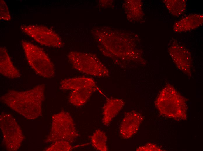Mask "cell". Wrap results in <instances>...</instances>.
I'll return each instance as SVG.
<instances>
[{
  "mask_svg": "<svg viewBox=\"0 0 203 151\" xmlns=\"http://www.w3.org/2000/svg\"><path fill=\"white\" fill-rule=\"evenodd\" d=\"M45 85H38L24 91L10 90L2 96L1 101L23 115L29 113H41L44 99Z\"/></svg>",
  "mask_w": 203,
  "mask_h": 151,
  "instance_id": "1",
  "label": "cell"
},
{
  "mask_svg": "<svg viewBox=\"0 0 203 151\" xmlns=\"http://www.w3.org/2000/svg\"><path fill=\"white\" fill-rule=\"evenodd\" d=\"M155 105L160 112L167 117L178 120L186 119L187 107L185 99L169 84L160 93Z\"/></svg>",
  "mask_w": 203,
  "mask_h": 151,
  "instance_id": "2",
  "label": "cell"
},
{
  "mask_svg": "<svg viewBox=\"0 0 203 151\" xmlns=\"http://www.w3.org/2000/svg\"><path fill=\"white\" fill-rule=\"evenodd\" d=\"M21 44L28 62L35 72L45 78L53 77L54 66L43 50L26 40L22 41Z\"/></svg>",
  "mask_w": 203,
  "mask_h": 151,
  "instance_id": "3",
  "label": "cell"
},
{
  "mask_svg": "<svg viewBox=\"0 0 203 151\" xmlns=\"http://www.w3.org/2000/svg\"><path fill=\"white\" fill-rule=\"evenodd\" d=\"M52 125L46 141L55 142L66 141L73 142L79 135L72 117L68 112L62 111L52 117Z\"/></svg>",
  "mask_w": 203,
  "mask_h": 151,
  "instance_id": "4",
  "label": "cell"
},
{
  "mask_svg": "<svg viewBox=\"0 0 203 151\" xmlns=\"http://www.w3.org/2000/svg\"><path fill=\"white\" fill-rule=\"evenodd\" d=\"M67 56L73 67L82 73L99 77L109 76L107 68L92 54L71 51Z\"/></svg>",
  "mask_w": 203,
  "mask_h": 151,
  "instance_id": "5",
  "label": "cell"
},
{
  "mask_svg": "<svg viewBox=\"0 0 203 151\" xmlns=\"http://www.w3.org/2000/svg\"><path fill=\"white\" fill-rule=\"evenodd\" d=\"M21 31L42 45L60 48L63 45L60 36L52 29L36 25H22Z\"/></svg>",
  "mask_w": 203,
  "mask_h": 151,
  "instance_id": "6",
  "label": "cell"
},
{
  "mask_svg": "<svg viewBox=\"0 0 203 151\" xmlns=\"http://www.w3.org/2000/svg\"><path fill=\"white\" fill-rule=\"evenodd\" d=\"M173 61L178 68L186 74L191 75L192 58L190 51L177 43H172L168 49Z\"/></svg>",
  "mask_w": 203,
  "mask_h": 151,
  "instance_id": "7",
  "label": "cell"
},
{
  "mask_svg": "<svg viewBox=\"0 0 203 151\" xmlns=\"http://www.w3.org/2000/svg\"><path fill=\"white\" fill-rule=\"evenodd\" d=\"M142 120V116L138 113L132 111L126 113L120 127V133L122 137L129 139L135 134Z\"/></svg>",
  "mask_w": 203,
  "mask_h": 151,
  "instance_id": "8",
  "label": "cell"
},
{
  "mask_svg": "<svg viewBox=\"0 0 203 151\" xmlns=\"http://www.w3.org/2000/svg\"><path fill=\"white\" fill-rule=\"evenodd\" d=\"M203 16L199 14H193L185 16L174 24L173 30L176 32H186L195 29L203 23Z\"/></svg>",
  "mask_w": 203,
  "mask_h": 151,
  "instance_id": "9",
  "label": "cell"
},
{
  "mask_svg": "<svg viewBox=\"0 0 203 151\" xmlns=\"http://www.w3.org/2000/svg\"><path fill=\"white\" fill-rule=\"evenodd\" d=\"M0 73L3 76L11 79L20 77L19 71L14 65L6 49L0 48Z\"/></svg>",
  "mask_w": 203,
  "mask_h": 151,
  "instance_id": "10",
  "label": "cell"
},
{
  "mask_svg": "<svg viewBox=\"0 0 203 151\" xmlns=\"http://www.w3.org/2000/svg\"><path fill=\"white\" fill-rule=\"evenodd\" d=\"M89 87H97V86L94 80L88 77L67 78L62 80L60 83V89L64 91H73L80 88Z\"/></svg>",
  "mask_w": 203,
  "mask_h": 151,
  "instance_id": "11",
  "label": "cell"
},
{
  "mask_svg": "<svg viewBox=\"0 0 203 151\" xmlns=\"http://www.w3.org/2000/svg\"><path fill=\"white\" fill-rule=\"evenodd\" d=\"M124 102L121 99H108L103 107V124L106 126L108 125L122 108Z\"/></svg>",
  "mask_w": 203,
  "mask_h": 151,
  "instance_id": "12",
  "label": "cell"
},
{
  "mask_svg": "<svg viewBox=\"0 0 203 151\" xmlns=\"http://www.w3.org/2000/svg\"><path fill=\"white\" fill-rule=\"evenodd\" d=\"M97 89V87H89L73 90L69 96V102L76 107L82 106L86 103L92 94Z\"/></svg>",
  "mask_w": 203,
  "mask_h": 151,
  "instance_id": "13",
  "label": "cell"
},
{
  "mask_svg": "<svg viewBox=\"0 0 203 151\" xmlns=\"http://www.w3.org/2000/svg\"><path fill=\"white\" fill-rule=\"evenodd\" d=\"M163 2L169 12L173 15L180 16L186 11V5L185 0H164Z\"/></svg>",
  "mask_w": 203,
  "mask_h": 151,
  "instance_id": "14",
  "label": "cell"
},
{
  "mask_svg": "<svg viewBox=\"0 0 203 151\" xmlns=\"http://www.w3.org/2000/svg\"><path fill=\"white\" fill-rule=\"evenodd\" d=\"M107 138L103 132L99 130H97L91 137V143L93 147L97 150L107 151Z\"/></svg>",
  "mask_w": 203,
  "mask_h": 151,
  "instance_id": "15",
  "label": "cell"
},
{
  "mask_svg": "<svg viewBox=\"0 0 203 151\" xmlns=\"http://www.w3.org/2000/svg\"><path fill=\"white\" fill-rule=\"evenodd\" d=\"M49 147L47 151H70L72 147L69 142L64 141H57Z\"/></svg>",
  "mask_w": 203,
  "mask_h": 151,
  "instance_id": "16",
  "label": "cell"
},
{
  "mask_svg": "<svg viewBox=\"0 0 203 151\" xmlns=\"http://www.w3.org/2000/svg\"><path fill=\"white\" fill-rule=\"evenodd\" d=\"M11 19L7 5L3 0L0 1V19L8 21Z\"/></svg>",
  "mask_w": 203,
  "mask_h": 151,
  "instance_id": "17",
  "label": "cell"
},
{
  "mask_svg": "<svg viewBox=\"0 0 203 151\" xmlns=\"http://www.w3.org/2000/svg\"><path fill=\"white\" fill-rule=\"evenodd\" d=\"M137 151H160L161 149L156 145L148 143L145 145L139 147Z\"/></svg>",
  "mask_w": 203,
  "mask_h": 151,
  "instance_id": "18",
  "label": "cell"
}]
</instances>
